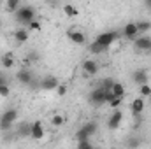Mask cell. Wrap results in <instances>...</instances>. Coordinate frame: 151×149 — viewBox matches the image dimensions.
Listing matches in <instances>:
<instances>
[{"instance_id": "obj_25", "label": "cell", "mask_w": 151, "mask_h": 149, "mask_svg": "<svg viewBox=\"0 0 151 149\" xmlns=\"http://www.w3.org/2000/svg\"><path fill=\"white\" fill-rule=\"evenodd\" d=\"M39 60H40V56H39V53L35 49H32V51H28V54H27V65H32V63H37Z\"/></svg>"}, {"instance_id": "obj_12", "label": "cell", "mask_w": 151, "mask_h": 149, "mask_svg": "<svg viewBox=\"0 0 151 149\" xmlns=\"http://www.w3.org/2000/svg\"><path fill=\"white\" fill-rule=\"evenodd\" d=\"M30 137L34 139V140H42L44 137H46V130H44V125H42V121H34L32 125H30Z\"/></svg>"}, {"instance_id": "obj_13", "label": "cell", "mask_w": 151, "mask_h": 149, "mask_svg": "<svg viewBox=\"0 0 151 149\" xmlns=\"http://www.w3.org/2000/svg\"><path fill=\"white\" fill-rule=\"evenodd\" d=\"M130 111H132V116H134V117L141 116L142 112L146 111V102H144V98H142L141 95L130 102Z\"/></svg>"}, {"instance_id": "obj_35", "label": "cell", "mask_w": 151, "mask_h": 149, "mask_svg": "<svg viewBox=\"0 0 151 149\" xmlns=\"http://www.w3.org/2000/svg\"><path fill=\"white\" fill-rule=\"evenodd\" d=\"M144 2V7L148 9V11H151V0H142Z\"/></svg>"}, {"instance_id": "obj_23", "label": "cell", "mask_w": 151, "mask_h": 149, "mask_svg": "<svg viewBox=\"0 0 151 149\" xmlns=\"http://www.w3.org/2000/svg\"><path fill=\"white\" fill-rule=\"evenodd\" d=\"M139 95H141L142 98H151V84L150 82L139 84Z\"/></svg>"}, {"instance_id": "obj_6", "label": "cell", "mask_w": 151, "mask_h": 149, "mask_svg": "<svg viewBox=\"0 0 151 149\" xmlns=\"http://www.w3.org/2000/svg\"><path fill=\"white\" fill-rule=\"evenodd\" d=\"M121 123H123V111L118 107V109H113L111 112V116H109V119H107V128L114 132V130H118L119 126H121Z\"/></svg>"}, {"instance_id": "obj_29", "label": "cell", "mask_w": 151, "mask_h": 149, "mask_svg": "<svg viewBox=\"0 0 151 149\" xmlns=\"http://www.w3.org/2000/svg\"><path fill=\"white\" fill-rule=\"evenodd\" d=\"M121 102H123V97H116V95H114L113 98L107 102V105H109L111 109H118V107H121Z\"/></svg>"}, {"instance_id": "obj_11", "label": "cell", "mask_w": 151, "mask_h": 149, "mask_svg": "<svg viewBox=\"0 0 151 149\" xmlns=\"http://www.w3.org/2000/svg\"><path fill=\"white\" fill-rule=\"evenodd\" d=\"M81 69H83V72H84L86 75L93 77V75L99 74V70H100V65L97 63V60H93V58H86V60L81 63Z\"/></svg>"}, {"instance_id": "obj_33", "label": "cell", "mask_w": 151, "mask_h": 149, "mask_svg": "<svg viewBox=\"0 0 151 149\" xmlns=\"http://www.w3.org/2000/svg\"><path fill=\"white\" fill-rule=\"evenodd\" d=\"M113 79H111V77H106V79H104V81H102V84H100V86H102V88H104V90H111V88H113Z\"/></svg>"}, {"instance_id": "obj_19", "label": "cell", "mask_w": 151, "mask_h": 149, "mask_svg": "<svg viewBox=\"0 0 151 149\" xmlns=\"http://www.w3.org/2000/svg\"><path fill=\"white\" fill-rule=\"evenodd\" d=\"M62 12H63L67 18H76V16L79 14L77 7H76V5H72V4H63V5H62Z\"/></svg>"}, {"instance_id": "obj_36", "label": "cell", "mask_w": 151, "mask_h": 149, "mask_svg": "<svg viewBox=\"0 0 151 149\" xmlns=\"http://www.w3.org/2000/svg\"><path fill=\"white\" fill-rule=\"evenodd\" d=\"M0 28H2V23H0Z\"/></svg>"}, {"instance_id": "obj_7", "label": "cell", "mask_w": 151, "mask_h": 149, "mask_svg": "<svg viewBox=\"0 0 151 149\" xmlns=\"http://www.w3.org/2000/svg\"><path fill=\"white\" fill-rule=\"evenodd\" d=\"M121 35H123V39H127V40H130V42H132L135 37H139L141 32H139L137 21H130V23H127V25L123 27V30H121Z\"/></svg>"}, {"instance_id": "obj_27", "label": "cell", "mask_w": 151, "mask_h": 149, "mask_svg": "<svg viewBox=\"0 0 151 149\" xmlns=\"http://www.w3.org/2000/svg\"><path fill=\"white\" fill-rule=\"evenodd\" d=\"M27 28H28L30 32H40V30H42V25H40V21H39L37 18H35V19H32V21L27 25Z\"/></svg>"}, {"instance_id": "obj_26", "label": "cell", "mask_w": 151, "mask_h": 149, "mask_svg": "<svg viewBox=\"0 0 151 149\" xmlns=\"http://www.w3.org/2000/svg\"><path fill=\"white\" fill-rule=\"evenodd\" d=\"M137 27H139L141 34H148L151 30V21L150 19H141V21H137Z\"/></svg>"}, {"instance_id": "obj_32", "label": "cell", "mask_w": 151, "mask_h": 149, "mask_svg": "<svg viewBox=\"0 0 151 149\" xmlns=\"http://www.w3.org/2000/svg\"><path fill=\"white\" fill-rule=\"evenodd\" d=\"M83 139H91V137H90V135H88V132L81 126V128L76 132V140H83Z\"/></svg>"}, {"instance_id": "obj_3", "label": "cell", "mask_w": 151, "mask_h": 149, "mask_svg": "<svg viewBox=\"0 0 151 149\" xmlns=\"http://www.w3.org/2000/svg\"><path fill=\"white\" fill-rule=\"evenodd\" d=\"M132 46L135 53H151V37L148 34H141L132 40Z\"/></svg>"}, {"instance_id": "obj_2", "label": "cell", "mask_w": 151, "mask_h": 149, "mask_svg": "<svg viewBox=\"0 0 151 149\" xmlns=\"http://www.w3.org/2000/svg\"><path fill=\"white\" fill-rule=\"evenodd\" d=\"M12 16H14V19H16V23L27 27L32 19H35V7H34V5H21Z\"/></svg>"}, {"instance_id": "obj_20", "label": "cell", "mask_w": 151, "mask_h": 149, "mask_svg": "<svg viewBox=\"0 0 151 149\" xmlns=\"http://www.w3.org/2000/svg\"><path fill=\"white\" fill-rule=\"evenodd\" d=\"M65 121H67V117H65L63 114H53L51 119H49V123H51L55 128H62V126L65 125Z\"/></svg>"}, {"instance_id": "obj_5", "label": "cell", "mask_w": 151, "mask_h": 149, "mask_svg": "<svg viewBox=\"0 0 151 149\" xmlns=\"http://www.w3.org/2000/svg\"><path fill=\"white\" fill-rule=\"evenodd\" d=\"M16 79H18V82L19 84H23V86H32L34 84V79H35V74H34V70L30 69V67H21L18 72H16Z\"/></svg>"}, {"instance_id": "obj_10", "label": "cell", "mask_w": 151, "mask_h": 149, "mask_svg": "<svg viewBox=\"0 0 151 149\" xmlns=\"http://www.w3.org/2000/svg\"><path fill=\"white\" fill-rule=\"evenodd\" d=\"M58 84H60V81H58L56 75H44L39 82V88L44 90V91H55Z\"/></svg>"}, {"instance_id": "obj_14", "label": "cell", "mask_w": 151, "mask_h": 149, "mask_svg": "<svg viewBox=\"0 0 151 149\" xmlns=\"http://www.w3.org/2000/svg\"><path fill=\"white\" fill-rule=\"evenodd\" d=\"M132 81H134L135 84H144V82H148V81H150V72H148V69H137V70H134V72H132Z\"/></svg>"}, {"instance_id": "obj_16", "label": "cell", "mask_w": 151, "mask_h": 149, "mask_svg": "<svg viewBox=\"0 0 151 149\" xmlns=\"http://www.w3.org/2000/svg\"><path fill=\"white\" fill-rule=\"evenodd\" d=\"M30 125L32 123H28V121H21L16 128V137L18 139H28L30 137Z\"/></svg>"}, {"instance_id": "obj_18", "label": "cell", "mask_w": 151, "mask_h": 149, "mask_svg": "<svg viewBox=\"0 0 151 149\" xmlns=\"http://www.w3.org/2000/svg\"><path fill=\"white\" fill-rule=\"evenodd\" d=\"M21 5H23L21 0H4V9H5V12H9V14H14Z\"/></svg>"}, {"instance_id": "obj_24", "label": "cell", "mask_w": 151, "mask_h": 149, "mask_svg": "<svg viewBox=\"0 0 151 149\" xmlns=\"http://www.w3.org/2000/svg\"><path fill=\"white\" fill-rule=\"evenodd\" d=\"M111 91H113L116 97H125V93H127V90H125V86L121 84V82H113V88H111Z\"/></svg>"}, {"instance_id": "obj_34", "label": "cell", "mask_w": 151, "mask_h": 149, "mask_svg": "<svg viewBox=\"0 0 151 149\" xmlns=\"http://www.w3.org/2000/svg\"><path fill=\"white\" fill-rule=\"evenodd\" d=\"M127 146H128V148H139V146H141V140L132 137V139H128V140H127Z\"/></svg>"}, {"instance_id": "obj_9", "label": "cell", "mask_w": 151, "mask_h": 149, "mask_svg": "<svg viewBox=\"0 0 151 149\" xmlns=\"http://www.w3.org/2000/svg\"><path fill=\"white\" fill-rule=\"evenodd\" d=\"M118 37H119L118 32H111V30H109V32H102V34H99V35L95 37V40H97L99 44H102L104 47H111V46L114 44V40H116Z\"/></svg>"}, {"instance_id": "obj_30", "label": "cell", "mask_w": 151, "mask_h": 149, "mask_svg": "<svg viewBox=\"0 0 151 149\" xmlns=\"http://www.w3.org/2000/svg\"><path fill=\"white\" fill-rule=\"evenodd\" d=\"M55 91H56V95H58V97H65V95H67V91H69V86H67L65 82H60V84L56 86V90H55Z\"/></svg>"}, {"instance_id": "obj_17", "label": "cell", "mask_w": 151, "mask_h": 149, "mask_svg": "<svg viewBox=\"0 0 151 149\" xmlns=\"http://www.w3.org/2000/svg\"><path fill=\"white\" fill-rule=\"evenodd\" d=\"M28 39H30V30L27 27H21L14 32V40L18 44H25V42H28Z\"/></svg>"}, {"instance_id": "obj_21", "label": "cell", "mask_w": 151, "mask_h": 149, "mask_svg": "<svg viewBox=\"0 0 151 149\" xmlns=\"http://www.w3.org/2000/svg\"><path fill=\"white\" fill-rule=\"evenodd\" d=\"M106 49H107V47H104V46L99 44L97 40L90 42V46H88V51H90L91 54H102V53H106Z\"/></svg>"}, {"instance_id": "obj_4", "label": "cell", "mask_w": 151, "mask_h": 149, "mask_svg": "<svg viewBox=\"0 0 151 149\" xmlns=\"http://www.w3.org/2000/svg\"><path fill=\"white\" fill-rule=\"evenodd\" d=\"M88 102H90V105H93V107H102V105L106 104V90H104L102 86L91 90L90 95H88Z\"/></svg>"}, {"instance_id": "obj_15", "label": "cell", "mask_w": 151, "mask_h": 149, "mask_svg": "<svg viewBox=\"0 0 151 149\" xmlns=\"http://www.w3.org/2000/svg\"><path fill=\"white\" fill-rule=\"evenodd\" d=\"M0 65H2L5 70L14 69V67H16V58H14V54H12V53H4V54L0 56Z\"/></svg>"}, {"instance_id": "obj_1", "label": "cell", "mask_w": 151, "mask_h": 149, "mask_svg": "<svg viewBox=\"0 0 151 149\" xmlns=\"http://www.w3.org/2000/svg\"><path fill=\"white\" fill-rule=\"evenodd\" d=\"M19 117V111L18 109H5V111L0 114V132L5 133V132H11L12 126L16 125Z\"/></svg>"}, {"instance_id": "obj_8", "label": "cell", "mask_w": 151, "mask_h": 149, "mask_svg": "<svg viewBox=\"0 0 151 149\" xmlns=\"http://www.w3.org/2000/svg\"><path fill=\"white\" fill-rule=\"evenodd\" d=\"M67 39L76 44V46H84L86 44V34L83 32V30H79V28H70V30H67Z\"/></svg>"}, {"instance_id": "obj_28", "label": "cell", "mask_w": 151, "mask_h": 149, "mask_svg": "<svg viewBox=\"0 0 151 149\" xmlns=\"http://www.w3.org/2000/svg\"><path fill=\"white\" fill-rule=\"evenodd\" d=\"M76 146L79 149H91L93 142H91V139H83V140H76Z\"/></svg>"}, {"instance_id": "obj_22", "label": "cell", "mask_w": 151, "mask_h": 149, "mask_svg": "<svg viewBox=\"0 0 151 149\" xmlns=\"http://www.w3.org/2000/svg\"><path fill=\"white\" fill-rule=\"evenodd\" d=\"M83 128L88 132V135H90V137H93V135L97 133V130H99V125H97V121H88V123H84V125H83Z\"/></svg>"}, {"instance_id": "obj_31", "label": "cell", "mask_w": 151, "mask_h": 149, "mask_svg": "<svg viewBox=\"0 0 151 149\" xmlns=\"http://www.w3.org/2000/svg\"><path fill=\"white\" fill-rule=\"evenodd\" d=\"M11 95V88H9V84H5L4 81L0 82V97H4V98H7Z\"/></svg>"}]
</instances>
